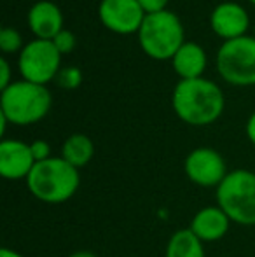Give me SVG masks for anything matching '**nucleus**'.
<instances>
[{
    "label": "nucleus",
    "instance_id": "1",
    "mask_svg": "<svg viewBox=\"0 0 255 257\" xmlns=\"http://www.w3.org/2000/svg\"><path fill=\"white\" fill-rule=\"evenodd\" d=\"M171 105L180 121L189 126L213 124L225 108V98L218 84L210 79L178 81L171 95Z\"/></svg>",
    "mask_w": 255,
    "mask_h": 257
},
{
    "label": "nucleus",
    "instance_id": "19",
    "mask_svg": "<svg viewBox=\"0 0 255 257\" xmlns=\"http://www.w3.org/2000/svg\"><path fill=\"white\" fill-rule=\"evenodd\" d=\"M53 44L56 46V49H58L63 56V54H68V53L74 51L75 44H77V39H75V35L72 34V32H68L63 28V30L60 32L55 39H53Z\"/></svg>",
    "mask_w": 255,
    "mask_h": 257
},
{
    "label": "nucleus",
    "instance_id": "23",
    "mask_svg": "<svg viewBox=\"0 0 255 257\" xmlns=\"http://www.w3.org/2000/svg\"><path fill=\"white\" fill-rule=\"evenodd\" d=\"M245 133L248 137V140L255 146V110L250 114L248 121H246V126H245Z\"/></svg>",
    "mask_w": 255,
    "mask_h": 257
},
{
    "label": "nucleus",
    "instance_id": "6",
    "mask_svg": "<svg viewBox=\"0 0 255 257\" xmlns=\"http://www.w3.org/2000/svg\"><path fill=\"white\" fill-rule=\"evenodd\" d=\"M215 65L218 75L227 84L238 88L255 86V37L243 35L222 42Z\"/></svg>",
    "mask_w": 255,
    "mask_h": 257
},
{
    "label": "nucleus",
    "instance_id": "5",
    "mask_svg": "<svg viewBox=\"0 0 255 257\" xmlns=\"http://www.w3.org/2000/svg\"><path fill=\"white\" fill-rule=\"evenodd\" d=\"M215 198L231 222L255 226V172L231 170L215 189Z\"/></svg>",
    "mask_w": 255,
    "mask_h": 257
},
{
    "label": "nucleus",
    "instance_id": "3",
    "mask_svg": "<svg viewBox=\"0 0 255 257\" xmlns=\"http://www.w3.org/2000/svg\"><path fill=\"white\" fill-rule=\"evenodd\" d=\"M51 105L53 96L48 86L21 79L2 89L0 115H4L11 124L30 126L42 121L51 110Z\"/></svg>",
    "mask_w": 255,
    "mask_h": 257
},
{
    "label": "nucleus",
    "instance_id": "13",
    "mask_svg": "<svg viewBox=\"0 0 255 257\" xmlns=\"http://www.w3.org/2000/svg\"><path fill=\"white\" fill-rule=\"evenodd\" d=\"M231 227V219L218 205L204 206L194 213L189 229L199 238L203 243L218 241L227 234Z\"/></svg>",
    "mask_w": 255,
    "mask_h": 257
},
{
    "label": "nucleus",
    "instance_id": "12",
    "mask_svg": "<svg viewBox=\"0 0 255 257\" xmlns=\"http://www.w3.org/2000/svg\"><path fill=\"white\" fill-rule=\"evenodd\" d=\"M28 27L35 39L53 41L63 30V13L51 0H39L27 14Z\"/></svg>",
    "mask_w": 255,
    "mask_h": 257
},
{
    "label": "nucleus",
    "instance_id": "26",
    "mask_svg": "<svg viewBox=\"0 0 255 257\" xmlns=\"http://www.w3.org/2000/svg\"><path fill=\"white\" fill-rule=\"evenodd\" d=\"M248 2L252 4V6H255V0H248Z\"/></svg>",
    "mask_w": 255,
    "mask_h": 257
},
{
    "label": "nucleus",
    "instance_id": "15",
    "mask_svg": "<svg viewBox=\"0 0 255 257\" xmlns=\"http://www.w3.org/2000/svg\"><path fill=\"white\" fill-rule=\"evenodd\" d=\"M95 156V144L84 133H72L63 142L62 158L75 168L86 166Z\"/></svg>",
    "mask_w": 255,
    "mask_h": 257
},
{
    "label": "nucleus",
    "instance_id": "4",
    "mask_svg": "<svg viewBox=\"0 0 255 257\" xmlns=\"http://www.w3.org/2000/svg\"><path fill=\"white\" fill-rule=\"evenodd\" d=\"M138 44L149 58L171 60L185 44V30L180 18L171 11L147 14L138 30Z\"/></svg>",
    "mask_w": 255,
    "mask_h": 257
},
{
    "label": "nucleus",
    "instance_id": "22",
    "mask_svg": "<svg viewBox=\"0 0 255 257\" xmlns=\"http://www.w3.org/2000/svg\"><path fill=\"white\" fill-rule=\"evenodd\" d=\"M14 81L11 79V63L7 61V58H2L0 60V89H6Z\"/></svg>",
    "mask_w": 255,
    "mask_h": 257
},
{
    "label": "nucleus",
    "instance_id": "14",
    "mask_svg": "<svg viewBox=\"0 0 255 257\" xmlns=\"http://www.w3.org/2000/svg\"><path fill=\"white\" fill-rule=\"evenodd\" d=\"M171 65H173L175 74L180 77V81L199 79L203 77L208 65L206 51L196 42L185 41V44L171 58Z\"/></svg>",
    "mask_w": 255,
    "mask_h": 257
},
{
    "label": "nucleus",
    "instance_id": "27",
    "mask_svg": "<svg viewBox=\"0 0 255 257\" xmlns=\"http://www.w3.org/2000/svg\"><path fill=\"white\" fill-rule=\"evenodd\" d=\"M253 37H255V35H253Z\"/></svg>",
    "mask_w": 255,
    "mask_h": 257
},
{
    "label": "nucleus",
    "instance_id": "11",
    "mask_svg": "<svg viewBox=\"0 0 255 257\" xmlns=\"http://www.w3.org/2000/svg\"><path fill=\"white\" fill-rule=\"evenodd\" d=\"M35 166L30 144L16 139H4L0 142V175L7 180L28 179Z\"/></svg>",
    "mask_w": 255,
    "mask_h": 257
},
{
    "label": "nucleus",
    "instance_id": "16",
    "mask_svg": "<svg viewBox=\"0 0 255 257\" xmlns=\"http://www.w3.org/2000/svg\"><path fill=\"white\" fill-rule=\"evenodd\" d=\"M164 257H206L204 255V243L189 227L178 229L168 240Z\"/></svg>",
    "mask_w": 255,
    "mask_h": 257
},
{
    "label": "nucleus",
    "instance_id": "9",
    "mask_svg": "<svg viewBox=\"0 0 255 257\" xmlns=\"http://www.w3.org/2000/svg\"><path fill=\"white\" fill-rule=\"evenodd\" d=\"M145 11L138 0H102L98 6V18L107 30L119 35L138 34Z\"/></svg>",
    "mask_w": 255,
    "mask_h": 257
},
{
    "label": "nucleus",
    "instance_id": "17",
    "mask_svg": "<svg viewBox=\"0 0 255 257\" xmlns=\"http://www.w3.org/2000/svg\"><path fill=\"white\" fill-rule=\"evenodd\" d=\"M25 44H23V37L18 30L11 27H4L0 30V49L4 54H20L23 51Z\"/></svg>",
    "mask_w": 255,
    "mask_h": 257
},
{
    "label": "nucleus",
    "instance_id": "2",
    "mask_svg": "<svg viewBox=\"0 0 255 257\" xmlns=\"http://www.w3.org/2000/svg\"><path fill=\"white\" fill-rule=\"evenodd\" d=\"M28 191L39 201L48 205H60L74 198L81 186L79 168L72 166L65 159L49 158L35 163L34 170L27 179Z\"/></svg>",
    "mask_w": 255,
    "mask_h": 257
},
{
    "label": "nucleus",
    "instance_id": "20",
    "mask_svg": "<svg viewBox=\"0 0 255 257\" xmlns=\"http://www.w3.org/2000/svg\"><path fill=\"white\" fill-rule=\"evenodd\" d=\"M30 149H32V154H34L35 163H41V161H46V159L53 158L51 146H49V142H46V140H34V142L30 144Z\"/></svg>",
    "mask_w": 255,
    "mask_h": 257
},
{
    "label": "nucleus",
    "instance_id": "10",
    "mask_svg": "<svg viewBox=\"0 0 255 257\" xmlns=\"http://www.w3.org/2000/svg\"><path fill=\"white\" fill-rule=\"evenodd\" d=\"M250 16L243 6L236 2H222L210 13V28L222 41H232L246 35Z\"/></svg>",
    "mask_w": 255,
    "mask_h": 257
},
{
    "label": "nucleus",
    "instance_id": "7",
    "mask_svg": "<svg viewBox=\"0 0 255 257\" xmlns=\"http://www.w3.org/2000/svg\"><path fill=\"white\" fill-rule=\"evenodd\" d=\"M18 68L25 81L48 86L62 70V53L53 41L34 39L18 54Z\"/></svg>",
    "mask_w": 255,
    "mask_h": 257
},
{
    "label": "nucleus",
    "instance_id": "8",
    "mask_svg": "<svg viewBox=\"0 0 255 257\" xmlns=\"http://www.w3.org/2000/svg\"><path fill=\"white\" fill-rule=\"evenodd\" d=\"M184 170L192 184L199 187H215V189L229 173L224 156L211 147L192 149L184 161Z\"/></svg>",
    "mask_w": 255,
    "mask_h": 257
},
{
    "label": "nucleus",
    "instance_id": "25",
    "mask_svg": "<svg viewBox=\"0 0 255 257\" xmlns=\"http://www.w3.org/2000/svg\"><path fill=\"white\" fill-rule=\"evenodd\" d=\"M67 257H96V255L93 254L91 250H77V252H72V254Z\"/></svg>",
    "mask_w": 255,
    "mask_h": 257
},
{
    "label": "nucleus",
    "instance_id": "24",
    "mask_svg": "<svg viewBox=\"0 0 255 257\" xmlns=\"http://www.w3.org/2000/svg\"><path fill=\"white\" fill-rule=\"evenodd\" d=\"M0 257H23L20 252L13 250V248H2L0 250Z\"/></svg>",
    "mask_w": 255,
    "mask_h": 257
},
{
    "label": "nucleus",
    "instance_id": "18",
    "mask_svg": "<svg viewBox=\"0 0 255 257\" xmlns=\"http://www.w3.org/2000/svg\"><path fill=\"white\" fill-rule=\"evenodd\" d=\"M56 84L63 89H77L82 84V70L79 67H65L56 75Z\"/></svg>",
    "mask_w": 255,
    "mask_h": 257
},
{
    "label": "nucleus",
    "instance_id": "21",
    "mask_svg": "<svg viewBox=\"0 0 255 257\" xmlns=\"http://www.w3.org/2000/svg\"><path fill=\"white\" fill-rule=\"evenodd\" d=\"M168 2H170V0H138L142 9L145 11V14H154V13H161V11H166Z\"/></svg>",
    "mask_w": 255,
    "mask_h": 257
}]
</instances>
